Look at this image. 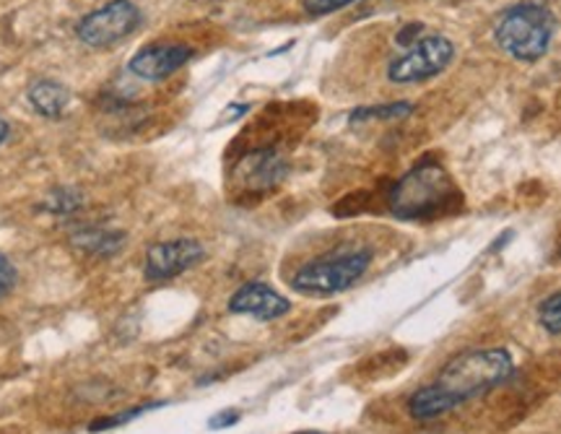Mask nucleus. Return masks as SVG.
I'll return each instance as SVG.
<instances>
[{
	"label": "nucleus",
	"instance_id": "1",
	"mask_svg": "<svg viewBox=\"0 0 561 434\" xmlns=\"http://www.w3.org/2000/svg\"><path fill=\"white\" fill-rule=\"evenodd\" d=\"M388 206L390 214L403 221H434L458 212L462 193L445 167L426 159L396 182L388 195Z\"/></svg>",
	"mask_w": 561,
	"mask_h": 434
},
{
	"label": "nucleus",
	"instance_id": "2",
	"mask_svg": "<svg viewBox=\"0 0 561 434\" xmlns=\"http://www.w3.org/2000/svg\"><path fill=\"white\" fill-rule=\"evenodd\" d=\"M512 373H515V362L504 349H473V352H466L447 362V367L434 380V388L455 409V406L479 398L489 393L491 388H496V385L507 382Z\"/></svg>",
	"mask_w": 561,
	"mask_h": 434
},
{
	"label": "nucleus",
	"instance_id": "3",
	"mask_svg": "<svg viewBox=\"0 0 561 434\" xmlns=\"http://www.w3.org/2000/svg\"><path fill=\"white\" fill-rule=\"evenodd\" d=\"M557 21L541 3H517L502 13L494 26V39L510 58L533 62L549 53Z\"/></svg>",
	"mask_w": 561,
	"mask_h": 434
},
{
	"label": "nucleus",
	"instance_id": "4",
	"mask_svg": "<svg viewBox=\"0 0 561 434\" xmlns=\"http://www.w3.org/2000/svg\"><path fill=\"white\" fill-rule=\"evenodd\" d=\"M371 263V250L354 248L341 253L314 258L305 263L291 276V289L307 297H331V294L346 292L367 273Z\"/></svg>",
	"mask_w": 561,
	"mask_h": 434
},
{
	"label": "nucleus",
	"instance_id": "5",
	"mask_svg": "<svg viewBox=\"0 0 561 434\" xmlns=\"http://www.w3.org/2000/svg\"><path fill=\"white\" fill-rule=\"evenodd\" d=\"M455 58V45L442 34H432L413 42L409 50L390 60L388 79L392 83H419L434 79L450 66Z\"/></svg>",
	"mask_w": 561,
	"mask_h": 434
},
{
	"label": "nucleus",
	"instance_id": "6",
	"mask_svg": "<svg viewBox=\"0 0 561 434\" xmlns=\"http://www.w3.org/2000/svg\"><path fill=\"white\" fill-rule=\"evenodd\" d=\"M138 24L140 11L136 3H130V0H110L102 9L87 13L79 21V26H76V34H79L83 45L104 50V47L128 39L138 30Z\"/></svg>",
	"mask_w": 561,
	"mask_h": 434
},
{
	"label": "nucleus",
	"instance_id": "7",
	"mask_svg": "<svg viewBox=\"0 0 561 434\" xmlns=\"http://www.w3.org/2000/svg\"><path fill=\"white\" fill-rule=\"evenodd\" d=\"M203 255H206L203 244L198 240H191V237L157 242L151 244L149 253H146L144 273L149 282H167V278L180 276V273L193 269L195 263H201Z\"/></svg>",
	"mask_w": 561,
	"mask_h": 434
},
{
	"label": "nucleus",
	"instance_id": "8",
	"mask_svg": "<svg viewBox=\"0 0 561 434\" xmlns=\"http://www.w3.org/2000/svg\"><path fill=\"white\" fill-rule=\"evenodd\" d=\"M193 58V47L174 45V42H157L146 45L128 60V71L140 81H164L172 73H178L182 66H187Z\"/></svg>",
	"mask_w": 561,
	"mask_h": 434
},
{
	"label": "nucleus",
	"instance_id": "9",
	"mask_svg": "<svg viewBox=\"0 0 561 434\" xmlns=\"http://www.w3.org/2000/svg\"><path fill=\"white\" fill-rule=\"evenodd\" d=\"M289 172V164L276 149H255L248 157H242L234 167V180L240 182L244 191L265 193L276 187Z\"/></svg>",
	"mask_w": 561,
	"mask_h": 434
},
{
	"label": "nucleus",
	"instance_id": "10",
	"mask_svg": "<svg viewBox=\"0 0 561 434\" xmlns=\"http://www.w3.org/2000/svg\"><path fill=\"white\" fill-rule=\"evenodd\" d=\"M289 310L291 305L286 302V297H280L278 292H273L271 286H265L261 282L244 284L242 289H237L234 297L229 299V312L252 315V318L257 320H276Z\"/></svg>",
	"mask_w": 561,
	"mask_h": 434
},
{
	"label": "nucleus",
	"instance_id": "11",
	"mask_svg": "<svg viewBox=\"0 0 561 434\" xmlns=\"http://www.w3.org/2000/svg\"><path fill=\"white\" fill-rule=\"evenodd\" d=\"M26 96H30L32 107L37 110L42 117H50V121L66 115L70 104V91L53 79H39L37 83H32L30 94Z\"/></svg>",
	"mask_w": 561,
	"mask_h": 434
},
{
	"label": "nucleus",
	"instance_id": "12",
	"mask_svg": "<svg viewBox=\"0 0 561 434\" xmlns=\"http://www.w3.org/2000/svg\"><path fill=\"white\" fill-rule=\"evenodd\" d=\"M76 248L87 250L91 255H110L115 253L123 244V237L115 232H107V229H83V232L73 235Z\"/></svg>",
	"mask_w": 561,
	"mask_h": 434
},
{
	"label": "nucleus",
	"instance_id": "13",
	"mask_svg": "<svg viewBox=\"0 0 561 434\" xmlns=\"http://www.w3.org/2000/svg\"><path fill=\"white\" fill-rule=\"evenodd\" d=\"M409 102H392V104H380V107H362L354 110L351 115V123H364V121H396V117L411 115Z\"/></svg>",
	"mask_w": 561,
	"mask_h": 434
},
{
	"label": "nucleus",
	"instance_id": "14",
	"mask_svg": "<svg viewBox=\"0 0 561 434\" xmlns=\"http://www.w3.org/2000/svg\"><path fill=\"white\" fill-rule=\"evenodd\" d=\"M538 320L551 335H561V292L551 294L541 302V310H538Z\"/></svg>",
	"mask_w": 561,
	"mask_h": 434
},
{
	"label": "nucleus",
	"instance_id": "15",
	"mask_svg": "<svg viewBox=\"0 0 561 434\" xmlns=\"http://www.w3.org/2000/svg\"><path fill=\"white\" fill-rule=\"evenodd\" d=\"M351 3H356V0H305V11L312 16H328V13L346 9Z\"/></svg>",
	"mask_w": 561,
	"mask_h": 434
},
{
	"label": "nucleus",
	"instance_id": "16",
	"mask_svg": "<svg viewBox=\"0 0 561 434\" xmlns=\"http://www.w3.org/2000/svg\"><path fill=\"white\" fill-rule=\"evenodd\" d=\"M79 206H81V198L76 193H70V191H58L50 201H47V208H50V212H55V214H68V212H73V208H79Z\"/></svg>",
	"mask_w": 561,
	"mask_h": 434
},
{
	"label": "nucleus",
	"instance_id": "17",
	"mask_svg": "<svg viewBox=\"0 0 561 434\" xmlns=\"http://www.w3.org/2000/svg\"><path fill=\"white\" fill-rule=\"evenodd\" d=\"M19 282V271L16 265H13L9 258L0 253V299L5 297V294H11L13 286Z\"/></svg>",
	"mask_w": 561,
	"mask_h": 434
},
{
	"label": "nucleus",
	"instance_id": "18",
	"mask_svg": "<svg viewBox=\"0 0 561 434\" xmlns=\"http://www.w3.org/2000/svg\"><path fill=\"white\" fill-rule=\"evenodd\" d=\"M146 409H151V406H138V409L125 411V414H115L110 419H96V422L91 424V432H102V430H112V426H121L125 422H130V419H136L138 414H144Z\"/></svg>",
	"mask_w": 561,
	"mask_h": 434
},
{
	"label": "nucleus",
	"instance_id": "19",
	"mask_svg": "<svg viewBox=\"0 0 561 434\" xmlns=\"http://www.w3.org/2000/svg\"><path fill=\"white\" fill-rule=\"evenodd\" d=\"M237 422H240V411L227 409V411H219L216 416H210L208 426H210V430H227V426L237 424Z\"/></svg>",
	"mask_w": 561,
	"mask_h": 434
},
{
	"label": "nucleus",
	"instance_id": "20",
	"mask_svg": "<svg viewBox=\"0 0 561 434\" xmlns=\"http://www.w3.org/2000/svg\"><path fill=\"white\" fill-rule=\"evenodd\" d=\"M9 136H11V125H9V121H5L3 115H0V146L9 141Z\"/></svg>",
	"mask_w": 561,
	"mask_h": 434
},
{
	"label": "nucleus",
	"instance_id": "21",
	"mask_svg": "<svg viewBox=\"0 0 561 434\" xmlns=\"http://www.w3.org/2000/svg\"><path fill=\"white\" fill-rule=\"evenodd\" d=\"M297 434H322V432H297Z\"/></svg>",
	"mask_w": 561,
	"mask_h": 434
}]
</instances>
